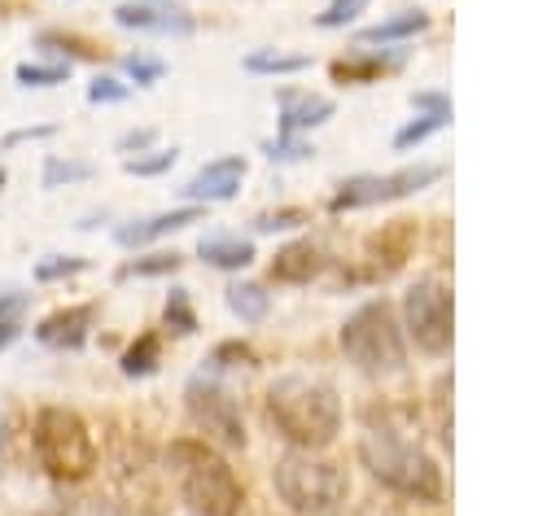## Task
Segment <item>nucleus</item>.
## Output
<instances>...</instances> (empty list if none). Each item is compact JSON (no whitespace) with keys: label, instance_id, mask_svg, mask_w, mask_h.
I'll return each mask as SVG.
<instances>
[{"label":"nucleus","instance_id":"20","mask_svg":"<svg viewBox=\"0 0 560 516\" xmlns=\"http://www.w3.org/2000/svg\"><path fill=\"white\" fill-rule=\"evenodd\" d=\"M92 162H70V157H48L44 162V175L39 184L44 188H61V184H79V179H92Z\"/></svg>","mask_w":560,"mask_h":516},{"label":"nucleus","instance_id":"38","mask_svg":"<svg viewBox=\"0 0 560 516\" xmlns=\"http://www.w3.org/2000/svg\"><path fill=\"white\" fill-rule=\"evenodd\" d=\"M0 188H4V166H0Z\"/></svg>","mask_w":560,"mask_h":516},{"label":"nucleus","instance_id":"30","mask_svg":"<svg viewBox=\"0 0 560 516\" xmlns=\"http://www.w3.org/2000/svg\"><path fill=\"white\" fill-rule=\"evenodd\" d=\"M372 0H332L324 13H319V26L324 31H332V26H346V22H354L363 9H368Z\"/></svg>","mask_w":560,"mask_h":516},{"label":"nucleus","instance_id":"29","mask_svg":"<svg viewBox=\"0 0 560 516\" xmlns=\"http://www.w3.org/2000/svg\"><path fill=\"white\" fill-rule=\"evenodd\" d=\"M171 166H175V149H153L149 157H127V162H122L127 175H162V171H171Z\"/></svg>","mask_w":560,"mask_h":516},{"label":"nucleus","instance_id":"3","mask_svg":"<svg viewBox=\"0 0 560 516\" xmlns=\"http://www.w3.org/2000/svg\"><path fill=\"white\" fill-rule=\"evenodd\" d=\"M166 459L179 472L184 503L197 516H236V507H241V481H236V472L206 442H188L184 437V442L171 446Z\"/></svg>","mask_w":560,"mask_h":516},{"label":"nucleus","instance_id":"10","mask_svg":"<svg viewBox=\"0 0 560 516\" xmlns=\"http://www.w3.org/2000/svg\"><path fill=\"white\" fill-rule=\"evenodd\" d=\"M114 22L122 31H149V35H192V13L171 0H122L114 9Z\"/></svg>","mask_w":560,"mask_h":516},{"label":"nucleus","instance_id":"32","mask_svg":"<svg viewBox=\"0 0 560 516\" xmlns=\"http://www.w3.org/2000/svg\"><path fill=\"white\" fill-rule=\"evenodd\" d=\"M298 223H306L302 210H276V214H258L254 219L258 232H284V227H298Z\"/></svg>","mask_w":560,"mask_h":516},{"label":"nucleus","instance_id":"24","mask_svg":"<svg viewBox=\"0 0 560 516\" xmlns=\"http://www.w3.org/2000/svg\"><path fill=\"white\" fill-rule=\"evenodd\" d=\"M179 254H144V258H131L122 271H118V280H136V275H171V271H179Z\"/></svg>","mask_w":560,"mask_h":516},{"label":"nucleus","instance_id":"31","mask_svg":"<svg viewBox=\"0 0 560 516\" xmlns=\"http://www.w3.org/2000/svg\"><path fill=\"white\" fill-rule=\"evenodd\" d=\"M39 48H48V52H66L70 48V57H92V48H79V39L61 35V31H39Z\"/></svg>","mask_w":560,"mask_h":516},{"label":"nucleus","instance_id":"37","mask_svg":"<svg viewBox=\"0 0 560 516\" xmlns=\"http://www.w3.org/2000/svg\"><path fill=\"white\" fill-rule=\"evenodd\" d=\"M22 310V297H0V315H18Z\"/></svg>","mask_w":560,"mask_h":516},{"label":"nucleus","instance_id":"9","mask_svg":"<svg viewBox=\"0 0 560 516\" xmlns=\"http://www.w3.org/2000/svg\"><path fill=\"white\" fill-rule=\"evenodd\" d=\"M442 175V166H407V171H394V175H354L337 188L332 197V210H363V206H381V201H394V197H407L424 184H433Z\"/></svg>","mask_w":560,"mask_h":516},{"label":"nucleus","instance_id":"11","mask_svg":"<svg viewBox=\"0 0 560 516\" xmlns=\"http://www.w3.org/2000/svg\"><path fill=\"white\" fill-rule=\"evenodd\" d=\"M92 319H96V306L83 302V306H61L52 315H44L35 324V341L48 345V350H79L92 332Z\"/></svg>","mask_w":560,"mask_h":516},{"label":"nucleus","instance_id":"34","mask_svg":"<svg viewBox=\"0 0 560 516\" xmlns=\"http://www.w3.org/2000/svg\"><path fill=\"white\" fill-rule=\"evenodd\" d=\"M158 140V131L153 127H140V131H127V136H118V153H131V149H144V144H153Z\"/></svg>","mask_w":560,"mask_h":516},{"label":"nucleus","instance_id":"6","mask_svg":"<svg viewBox=\"0 0 560 516\" xmlns=\"http://www.w3.org/2000/svg\"><path fill=\"white\" fill-rule=\"evenodd\" d=\"M271 481L293 512H328L346 499V472L311 450H289L284 459H276Z\"/></svg>","mask_w":560,"mask_h":516},{"label":"nucleus","instance_id":"15","mask_svg":"<svg viewBox=\"0 0 560 516\" xmlns=\"http://www.w3.org/2000/svg\"><path fill=\"white\" fill-rule=\"evenodd\" d=\"M332 118V101L315 92H280V136L311 131Z\"/></svg>","mask_w":560,"mask_h":516},{"label":"nucleus","instance_id":"28","mask_svg":"<svg viewBox=\"0 0 560 516\" xmlns=\"http://www.w3.org/2000/svg\"><path fill=\"white\" fill-rule=\"evenodd\" d=\"M122 70H127L136 83H158V79L166 74V61L144 57V52H127V57H122Z\"/></svg>","mask_w":560,"mask_h":516},{"label":"nucleus","instance_id":"5","mask_svg":"<svg viewBox=\"0 0 560 516\" xmlns=\"http://www.w3.org/2000/svg\"><path fill=\"white\" fill-rule=\"evenodd\" d=\"M341 350L363 372H398L402 359H407L402 328H398V319L385 302H363L341 324Z\"/></svg>","mask_w":560,"mask_h":516},{"label":"nucleus","instance_id":"17","mask_svg":"<svg viewBox=\"0 0 560 516\" xmlns=\"http://www.w3.org/2000/svg\"><path fill=\"white\" fill-rule=\"evenodd\" d=\"M228 310L236 315V319H245V324H258L262 315H267V306H271V293L262 289V284H254V280H236V284H228Z\"/></svg>","mask_w":560,"mask_h":516},{"label":"nucleus","instance_id":"2","mask_svg":"<svg viewBox=\"0 0 560 516\" xmlns=\"http://www.w3.org/2000/svg\"><path fill=\"white\" fill-rule=\"evenodd\" d=\"M359 459H363V468L381 485H389V490H398L407 499H424V503L442 499V472H438V464L416 442L398 437L394 429H368L363 442H359Z\"/></svg>","mask_w":560,"mask_h":516},{"label":"nucleus","instance_id":"22","mask_svg":"<svg viewBox=\"0 0 560 516\" xmlns=\"http://www.w3.org/2000/svg\"><path fill=\"white\" fill-rule=\"evenodd\" d=\"M88 267H92V258H74V254H48V258H39V262H35V280H39V284H52V280L79 275V271H88Z\"/></svg>","mask_w":560,"mask_h":516},{"label":"nucleus","instance_id":"4","mask_svg":"<svg viewBox=\"0 0 560 516\" xmlns=\"http://www.w3.org/2000/svg\"><path fill=\"white\" fill-rule=\"evenodd\" d=\"M35 459L52 481H83L96 468V442H92L83 415L70 407H39Z\"/></svg>","mask_w":560,"mask_h":516},{"label":"nucleus","instance_id":"19","mask_svg":"<svg viewBox=\"0 0 560 516\" xmlns=\"http://www.w3.org/2000/svg\"><path fill=\"white\" fill-rule=\"evenodd\" d=\"M311 66V57H302V52H249L245 57V70L249 74H298V70H306Z\"/></svg>","mask_w":560,"mask_h":516},{"label":"nucleus","instance_id":"8","mask_svg":"<svg viewBox=\"0 0 560 516\" xmlns=\"http://www.w3.org/2000/svg\"><path fill=\"white\" fill-rule=\"evenodd\" d=\"M184 398H188L192 424H197L206 437H214L219 446H232V450L245 446L241 411H236V402H232V394H228L223 385H214L210 376H192L188 389H184Z\"/></svg>","mask_w":560,"mask_h":516},{"label":"nucleus","instance_id":"39","mask_svg":"<svg viewBox=\"0 0 560 516\" xmlns=\"http://www.w3.org/2000/svg\"><path fill=\"white\" fill-rule=\"evenodd\" d=\"M0 429H4V424H0Z\"/></svg>","mask_w":560,"mask_h":516},{"label":"nucleus","instance_id":"1","mask_svg":"<svg viewBox=\"0 0 560 516\" xmlns=\"http://www.w3.org/2000/svg\"><path fill=\"white\" fill-rule=\"evenodd\" d=\"M267 415L284 442L298 450H319L337 437L341 429V402L324 380L306 376H280L267 389Z\"/></svg>","mask_w":560,"mask_h":516},{"label":"nucleus","instance_id":"27","mask_svg":"<svg viewBox=\"0 0 560 516\" xmlns=\"http://www.w3.org/2000/svg\"><path fill=\"white\" fill-rule=\"evenodd\" d=\"M162 315H166V324H171L175 332H192V328H197V315H192V306H188V289H171Z\"/></svg>","mask_w":560,"mask_h":516},{"label":"nucleus","instance_id":"21","mask_svg":"<svg viewBox=\"0 0 560 516\" xmlns=\"http://www.w3.org/2000/svg\"><path fill=\"white\" fill-rule=\"evenodd\" d=\"M451 122V109H429L424 118H416V122H407L398 136H394V149H411V144H420V140H429L433 131H442Z\"/></svg>","mask_w":560,"mask_h":516},{"label":"nucleus","instance_id":"36","mask_svg":"<svg viewBox=\"0 0 560 516\" xmlns=\"http://www.w3.org/2000/svg\"><path fill=\"white\" fill-rule=\"evenodd\" d=\"M18 332H22V319H18V315H0V350H4V345H13V341H18Z\"/></svg>","mask_w":560,"mask_h":516},{"label":"nucleus","instance_id":"13","mask_svg":"<svg viewBox=\"0 0 560 516\" xmlns=\"http://www.w3.org/2000/svg\"><path fill=\"white\" fill-rule=\"evenodd\" d=\"M197 219H201V206L162 210V214L136 219V223H122V227L114 232V241H118L122 249H136V245H149V241H158V236H166V232H179V227H188V223H197Z\"/></svg>","mask_w":560,"mask_h":516},{"label":"nucleus","instance_id":"12","mask_svg":"<svg viewBox=\"0 0 560 516\" xmlns=\"http://www.w3.org/2000/svg\"><path fill=\"white\" fill-rule=\"evenodd\" d=\"M241 179H245L241 157H214L184 184V197L188 201H232L241 192Z\"/></svg>","mask_w":560,"mask_h":516},{"label":"nucleus","instance_id":"7","mask_svg":"<svg viewBox=\"0 0 560 516\" xmlns=\"http://www.w3.org/2000/svg\"><path fill=\"white\" fill-rule=\"evenodd\" d=\"M402 319L411 341L424 354H446L451 350V293L438 280H416L402 293Z\"/></svg>","mask_w":560,"mask_h":516},{"label":"nucleus","instance_id":"16","mask_svg":"<svg viewBox=\"0 0 560 516\" xmlns=\"http://www.w3.org/2000/svg\"><path fill=\"white\" fill-rule=\"evenodd\" d=\"M197 254L210 262V267H223V271H236L254 258V245L245 236H232V232H210L197 241Z\"/></svg>","mask_w":560,"mask_h":516},{"label":"nucleus","instance_id":"35","mask_svg":"<svg viewBox=\"0 0 560 516\" xmlns=\"http://www.w3.org/2000/svg\"><path fill=\"white\" fill-rule=\"evenodd\" d=\"M57 127H22V131H9L4 136V149H13V144H22V140H48Z\"/></svg>","mask_w":560,"mask_h":516},{"label":"nucleus","instance_id":"18","mask_svg":"<svg viewBox=\"0 0 560 516\" xmlns=\"http://www.w3.org/2000/svg\"><path fill=\"white\" fill-rule=\"evenodd\" d=\"M424 26H429V13L407 9V13H398V17H385V22L368 26V31H359V44H389V39H407V35H416V31H424Z\"/></svg>","mask_w":560,"mask_h":516},{"label":"nucleus","instance_id":"23","mask_svg":"<svg viewBox=\"0 0 560 516\" xmlns=\"http://www.w3.org/2000/svg\"><path fill=\"white\" fill-rule=\"evenodd\" d=\"M13 74H18L22 87H57V83H66L70 66H61V61H52V66H44V61H22Z\"/></svg>","mask_w":560,"mask_h":516},{"label":"nucleus","instance_id":"14","mask_svg":"<svg viewBox=\"0 0 560 516\" xmlns=\"http://www.w3.org/2000/svg\"><path fill=\"white\" fill-rule=\"evenodd\" d=\"M324 271V249L315 241H293L284 249H276L271 258V280L276 284H306Z\"/></svg>","mask_w":560,"mask_h":516},{"label":"nucleus","instance_id":"33","mask_svg":"<svg viewBox=\"0 0 560 516\" xmlns=\"http://www.w3.org/2000/svg\"><path fill=\"white\" fill-rule=\"evenodd\" d=\"M311 149L298 144L293 136H280V140H267V157H306Z\"/></svg>","mask_w":560,"mask_h":516},{"label":"nucleus","instance_id":"25","mask_svg":"<svg viewBox=\"0 0 560 516\" xmlns=\"http://www.w3.org/2000/svg\"><path fill=\"white\" fill-rule=\"evenodd\" d=\"M158 354H162L158 337H153V332H144V337L122 354V372H127V376H149V372L158 367Z\"/></svg>","mask_w":560,"mask_h":516},{"label":"nucleus","instance_id":"26","mask_svg":"<svg viewBox=\"0 0 560 516\" xmlns=\"http://www.w3.org/2000/svg\"><path fill=\"white\" fill-rule=\"evenodd\" d=\"M131 96V87L122 83V79H114V74H96L92 83H88V101L92 105H118V101H127Z\"/></svg>","mask_w":560,"mask_h":516}]
</instances>
